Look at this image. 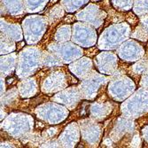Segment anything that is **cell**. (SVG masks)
I'll return each instance as SVG.
<instances>
[]
</instances>
